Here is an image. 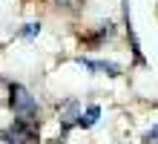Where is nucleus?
Instances as JSON below:
<instances>
[{"label":"nucleus","mask_w":158,"mask_h":144,"mask_svg":"<svg viewBox=\"0 0 158 144\" xmlns=\"http://www.w3.org/2000/svg\"><path fill=\"white\" fill-rule=\"evenodd\" d=\"M9 101H12V110H15V115L20 121H35L38 118V101H35L20 84H15L12 89H9Z\"/></svg>","instance_id":"1"},{"label":"nucleus","mask_w":158,"mask_h":144,"mask_svg":"<svg viewBox=\"0 0 158 144\" xmlns=\"http://www.w3.org/2000/svg\"><path fill=\"white\" fill-rule=\"evenodd\" d=\"M0 138H6V141H12V144H29V141H35V121L15 118L12 127L0 133Z\"/></svg>","instance_id":"2"},{"label":"nucleus","mask_w":158,"mask_h":144,"mask_svg":"<svg viewBox=\"0 0 158 144\" xmlns=\"http://www.w3.org/2000/svg\"><path fill=\"white\" fill-rule=\"evenodd\" d=\"M81 66H86V69H95V72H106V75H118L121 66L118 63H106V61H89V58H78Z\"/></svg>","instance_id":"3"},{"label":"nucleus","mask_w":158,"mask_h":144,"mask_svg":"<svg viewBox=\"0 0 158 144\" xmlns=\"http://www.w3.org/2000/svg\"><path fill=\"white\" fill-rule=\"evenodd\" d=\"M60 118H63V124H75V121L81 118V115H78V104H75V101H66V104L60 107Z\"/></svg>","instance_id":"4"},{"label":"nucleus","mask_w":158,"mask_h":144,"mask_svg":"<svg viewBox=\"0 0 158 144\" xmlns=\"http://www.w3.org/2000/svg\"><path fill=\"white\" fill-rule=\"evenodd\" d=\"M98 115H101V110H98V107H89V110H86V115H81V118H78V124H81V127H92V124L98 121Z\"/></svg>","instance_id":"5"},{"label":"nucleus","mask_w":158,"mask_h":144,"mask_svg":"<svg viewBox=\"0 0 158 144\" xmlns=\"http://www.w3.org/2000/svg\"><path fill=\"white\" fill-rule=\"evenodd\" d=\"M38 32H40V26H38V23H26V29H23L20 35H26V37H32V35H38Z\"/></svg>","instance_id":"6"},{"label":"nucleus","mask_w":158,"mask_h":144,"mask_svg":"<svg viewBox=\"0 0 158 144\" xmlns=\"http://www.w3.org/2000/svg\"><path fill=\"white\" fill-rule=\"evenodd\" d=\"M144 141H147V144H158V127H152L150 133H147V136H144Z\"/></svg>","instance_id":"7"}]
</instances>
